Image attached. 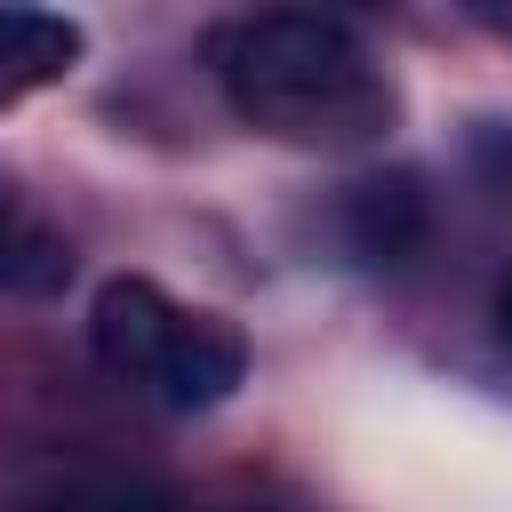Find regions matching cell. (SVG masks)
<instances>
[{
	"mask_svg": "<svg viewBox=\"0 0 512 512\" xmlns=\"http://www.w3.org/2000/svg\"><path fill=\"white\" fill-rule=\"evenodd\" d=\"M208 72H216L224 104L280 144H368V136L392 128L384 64L336 16H312V8L216 24Z\"/></svg>",
	"mask_w": 512,
	"mask_h": 512,
	"instance_id": "cell-1",
	"label": "cell"
},
{
	"mask_svg": "<svg viewBox=\"0 0 512 512\" xmlns=\"http://www.w3.org/2000/svg\"><path fill=\"white\" fill-rule=\"evenodd\" d=\"M88 344H96L112 384H128V392H144L160 408H216L248 376V344H240L232 320L192 312L160 280H136V272L96 288Z\"/></svg>",
	"mask_w": 512,
	"mask_h": 512,
	"instance_id": "cell-2",
	"label": "cell"
},
{
	"mask_svg": "<svg viewBox=\"0 0 512 512\" xmlns=\"http://www.w3.org/2000/svg\"><path fill=\"white\" fill-rule=\"evenodd\" d=\"M80 64V24L48 0H0V104L56 88Z\"/></svg>",
	"mask_w": 512,
	"mask_h": 512,
	"instance_id": "cell-3",
	"label": "cell"
},
{
	"mask_svg": "<svg viewBox=\"0 0 512 512\" xmlns=\"http://www.w3.org/2000/svg\"><path fill=\"white\" fill-rule=\"evenodd\" d=\"M344 224H352V248L368 264H400L424 232V192L408 176H376V184H352L344 200Z\"/></svg>",
	"mask_w": 512,
	"mask_h": 512,
	"instance_id": "cell-4",
	"label": "cell"
},
{
	"mask_svg": "<svg viewBox=\"0 0 512 512\" xmlns=\"http://www.w3.org/2000/svg\"><path fill=\"white\" fill-rule=\"evenodd\" d=\"M64 272H72L64 240L48 224H32L8 192V176H0V288H56Z\"/></svg>",
	"mask_w": 512,
	"mask_h": 512,
	"instance_id": "cell-5",
	"label": "cell"
},
{
	"mask_svg": "<svg viewBox=\"0 0 512 512\" xmlns=\"http://www.w3.org/2000/svg\"><path fill=\"white\" fill-rule=\"evenodd\" d=\"M64 512H192V504L168 488H144V480H104V488H80Z\"/></svg>",
	"mask_w": 512,
	"mask_h": 512,
	"instance_id": "cell-6",
	"label": "cell"
},
{
	"mask_svg": "<svg viewBox=\"0 0 512 512\" xmlns=\"http://www.w3.org/2000/svg\"><path fill=\"white\" fill-rule=\"evenodd\" d=\"M472 168L496 176V184H512V120H480L472 128Z\"/></svg>",
	"mask_w": 512,
	"mask_h": 512,
	"instance_id": "cell-7",
	"label": "cell"
},
{
	"mask_svg": "<svg viewBox=\"0 0 512 512\" xmlns=\"http://www.w3.org/2000/svg\"><path fill=\"white\" fill-rule=\"evenodd\" d=\"M456 8H464L472 24H488L496 40H512V0H456Z\"/></svg>",
	"mask_w": 512,
	"mask_h": 512,
	"instance_id": "cell-8",
	"label": "cell"
},
{
	"mask_svg": "<svg viewBox=\"0 0 512 512\" xmlns=\"http://www.w3.org/2000/svg\"><path fill=\"white\" fill-rule=\"evenodd\" d=\"M496 336H504V344H512V280H504V288H496Z\"/></svg>",
	"mask_w": 512,
	"mask_h": 512,
	"instance_id": "cell-9",
	"label": "cell"
}]
</instances>
